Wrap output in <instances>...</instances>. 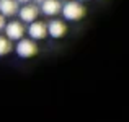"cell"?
<instances>
[{"label":"cell","instance_id":"6da1fadb","mask_svg":"<svg viewBox=\"0 0 129 122\" xmlns=\"http://www.w3.org/2000/svg\"><path fill=\"white\" fill-rule=\"evenodd\" d=\"M60 13L69 21H77V20H82L85 16V7L79 0H69V2H66L62 5Z\"/></svg>","mask_w":129,"mask_h":122},{"label":"cell","instance_id":"7a4b0ae2","mask_svg":"<svg viewBox=\"0 0 129 122\" xmlns=\"http://www.w3.org/2000/svg\"><path fill=\"white\" fill-rule=\"evenodd\" d=\"M5 36L8 38L10 41H20L25 38V33H26V28H25V23L21 21H16V20H12L10 23L5 25Z\"/></svg>","mask_w":129,"mask_h":122},{"label":"cell","instance_id":"3957f363","mask_svg":"<svg viewBox=\"0 0 129 122\" xmlns=\"http://www.w3.org/2000/svg\"><path fill=\"white\" fill-rule=\"evenodd\" d=\"M15 50H16V54H18L20 57H23V59H29V57H33V55L38 54V44H36V41H33V39L23 38V39L18 41Z\"/></svg>","mask_w":129,"mask_h":122},{"label":"cell","instance_id":"277c9868","mask_svg":"<svg viewBox=\"0 0 129 122\" xmlns=\"http://www.w3.org/2000/svg\"><path fill=\"white\" fill-rule=\"evenodd\" d=\"M28 34H29V38H31L33 41H41L44 39L47 36V23H44V21H33V23H29V26H28Z\"/></svg>","mask_w":129,"mask_h":122},{"label":"cell","instance_id":"5b68a950","mask_svg":"<svg viewBox=\"0 0 129 122\" xmlns=\"http://www.w3.org/2000/svg\"><path fill=\"white\" fill-rule=\"evenodd\" d=\"M38 7L36 5H31V3H26V5H23L21 8L18 10V15H20V21L21 23H33L36 21V18H38Z\"/></svg>","mask_w":129,"mask_h":122},{"label":"cell","instance_id":"8992f818","mask_svg":"<svg viewBox=\"0 0 129 122\" xmlns=\"http://www.w3.org/2000/svg\"><path fill=\"white\" fill-rule=\"evenodd\" d=\"M66 33H67V26L62 20H51V21L47 23V34H49L51 38L59 39V38H62Z\"/></svg>","mask_w":129,"mask_h":122},{"label":"cell","instance_id":"52a82bcc","mask_svg":"<svg viewBox=\"0 0 129 122\" xmlns=\"http://www.w3.org/2000/svg\"><path fill=\"white\" fill-rule=\"evenodd\" d=\"M62 10V3L60 0H43L41 2V12L46 16H56Z\"/></svg>","mask_w":129,"mask_h":122},{"label":"cell","instance_id":"ba28073f","mask_svg":"<svg viewBox=\"0 0 129 122\" xmlns=\"http://www.w3.org/2000/svg\"><path fill=\"white\" fill-rule=\"evenodd\" d=\"M20 3L16 2V0H0V13H2L3 16H13L18 13L20 10Z\"/></svg>","mask_w":129,"mask_h":122},{"label":"cell","instance_id":"9c48e42d","mask_svg":"<svg viewBox=\"0 0 129 122\" xmlns=\"http://www.w3.org/2000/svg\"><path fill=\"white\" fill-rule=\"evenodd\" d=\"M12 49H13L12 41L7 38V36H0V57L10 54V52H12Z\"/></svg>","mask_w":129,"mask_h":122},{"label":"cell","instance_id":"30bf717a","mask_svg":"<svg viewBox=\"0 0 129 122\" xmlns=\"http://www.w3.org/2000/svg\"><path fill=\"white\" fill-rule=\"evenodd\" d=\"M5 25H7V21H5V16L0 13V31H3L5 29Z\"/></svg>","mask_w":129,"mask_h":122},{"label":"cell","instance_id":"8fae6325","mask_svg":"<svg viewBox=\"0 0 129 122\" xmlns=\"http://www.w3.org/2000/svg\"><path fill=\"white\" fill-rule=\"evenodd\" d=\"M16 2H18V3H21V5H26V3H29L31 0H16Z\"/></svg>","mask_w":129,"mask_h":122},{"label":"cell","instance_id":"7c38bea8","mask_svg":"<svg viewBox=\"0 0 129 122\" xmlns=\"http://www.w3.org/2000/svg\"><path fill=\"white\" fill-rule=\"evenodd\" d=\"M36 2H43V0H36Z\"/></svg>","mask_w":129,"mask_h":122},{"label":"cell","instance_id":"4fadbf2b","mask_svg":"<svg viewBox=\"0 0 129 122\" xmlns=\"http://www.w3.org/2000/svg\"><path fill=\"white\" fill-rule=\"evenodd\" d=\"M79 2H83V0H79Z\"/></svg>","mask_w":129,"mask_h":122}]
</instances>
